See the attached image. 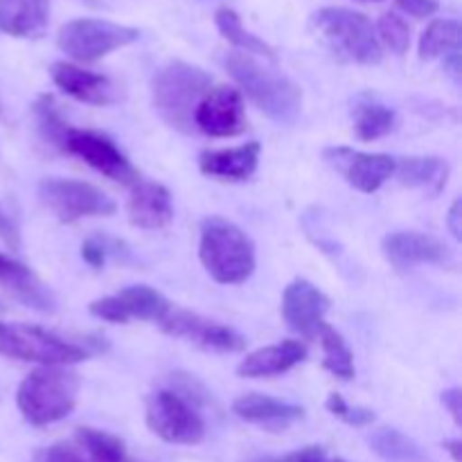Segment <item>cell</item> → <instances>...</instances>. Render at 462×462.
Here are the masks:
<instances>
[{
  "label": "cell",
  "instance_id": "23",
  "mask_svg": "<svg viewBox=\"0 0 462 462\" xmlns=\"http://www.w3.org/2000/svg\"><path fill=\"white\" fill-rule=\"evenodd\" d=\"M395 176L404 188L431 189L433 194H438L449 179V165L445 158L438 156L397 158Z\"/></svg>",
  "mask_w": 462,
  "mask_h": 462
},
{
  "label": "cell",
  "instance_id": "5",
  "mask_svg": "<svg viewBox=\"0 0 462 462\" xmlns=\"http://www.w3.org/2000/svg\"><path fill=\"white\" fill-rule=\"evenodd\" d=\"M311 30L347 61L361 66L382 63L383 50L373 21L365 14L346 7H323L311 16Z\"/></svg>",
  "mask_w": 462,
  "mask_h": 462
},
{
  "label": "cell",
  "instance_id": "32",
  "mask_svg": "<svg viewBox=\"0 0 462 462\" xmlns=\"http://www.w3.org/2000/svg\"><path fill=\"white\" fill-rule=\"evenodd\" d=\"M379 45L391 50L393 54H404L411 45V27L400 14L386 12L377 23Z\"/></svg>",
  "mask_w": 462,
  "mask_h": 462
},
{
  "label": "cell",
  "instance_id": "27",
  "mask_svg": "<svg viewBox=\"0 0 462 462\" xmlns=\"http://www.w3.org/2000/svg\"><path fill=\"white\" fill-rule=\"evenodd\" d=\"M370 449L386 462H422L424 454L418 442L402 433L400 429L382 427L374 429L368 438Z\"/></svg>",
  "mask_w": 462,
  "mask_h": 462
},
{
  "label": "cell",
  "instance_id": "4",
  "mask_svg": "<svg viewBox=\"0 0 462 462\" xmlns=\"http://www.w3.org/2000/svg\"><path fill=\"white\" fill-rule=\"evenodd\" d=\"M210 75L188 61H170L153 75L152 104L158 116L179 131H192L194 111L210 90Z\"/></svg>",
  "mask_w": 462,
  "mask_h": 462
},
{
  "label": "cell",
  "instance_id": "28",
  "mask_svg": "<svg viewBox=\"0 0 462 462\" xmlns=\"http://www.w3.org/2000/svg\"><path fill=\"white\" fill-rule=\"evenodd\" d=\"M316 338H320V346H323V368L328 370V373H332L337 379H343V382L355 379V355H352L346 338H343L337 329L329 328L328 323L320 328L319 337Z\"/></svg>",
  "mask_w": 462,
  "mask_h": 462
},
{
  "label": "cell",
  "instance_id": "11",
  "mask_svg": "<svg viewBox=\"0 0 462 462\" xmlns=\"http://www.w3.org/2000/svg\"><path fill=\"white\" fill-rule=\"evenodd\" d=\"M194 126L210 138H235L246 131L244 97L233 86L210 88L194 111Z\"/></svg>",
  "mask_w": 462,
  "mask_h": 462
},
{
  "label": "cell",
  "instance_id": "1",
  "mask_svg": "<svg viewBox=\"0 0 462 462\" xmlns=\"http://www.w3.org/2000/svg\"><path fill=\"white\" fill-rule=\"evenodd\" d=\"M228 75L237 81L239 93L278 125H293L302 111V88L289 77L262 66L244 52H230L224 59Z\"/></svg>",
  "mask_w": 462,
  "mask_h": 462
},
{
  "label": "cell",
  "instance_id": "38",
  "mask_svg": "<svg viewBox=\"0 0 462 462\" xmlns=\"http://www.w3.org/2000/svg\"><path fill=\"white\" fill-rule=\"evenodd\" d=\"M395 3L397 7L404 9L406 14H411V16L415 18L433 16V14L438 12V7H440L438 0H395Z\"/></svg>",
  "mask_w": 462,
  "mask_h": 462
},
{
  "label": "cell",
  "instance_id": "26",
  "mask_svg": "<svg viewBox=\"0 0 462 462\" xmlns=\"http://www.w3.org/2000/svg\"><path fill=\"white\" fill-rule=\"evenodd\" d=\"M460 50V23L454 18H436L429 23L427 30L420 36V59L433 61L447 54H458Z\"/></svg>",
  "mask_w": 462,
  "mask_h": 462
},
{
  "label": "cell",
  "instance_id": "30",
  "mask_svg": "<svg viewBox=\"0 0 462 462\" xmlns=\"http://www.w3.org/2000/svg\"><path fill=\"white\" fill-rule=\"evenodd\" d=\"M77 445L86 451L88 462H125L126 456L125 442L117 436L106 431H99V429L81 427L75 433Z\"/></svg>",
  "mask_w": 462,
  "mask_h": 462
},
{
  "label": "cell",
  "instance_id": "9",
  "mask_svg": "<svg viewBox=\"0 0 462 462\" xmlns=\"http://www.w3.org/2000/svg\"><path fill=\"white\" fill-rule=\"evenodd\" d=\"M39 199L63 224H75L86 217H111L117 210L116 201L106 192L72 179L41 180Z\"/></svg>",
  "mask_w": 462,
  "mask_h": 462
},
{
  "label": "cell",
  "instance_id": "24",
  "mask_svg": "<svg viewBox=\"0 0 462 462\" xmlns=\"http://www.w3.org/2000/svg\"><path fill=\"white\" fill-rule=\"evenodd\" d=\"M116 300L126 323L131 319H138L161 325L162 319L171 311V302L147 284H134V287L122 289L120 293H116Z\"/></svg>",
  "mask_w": 462,
  "mask_h": 462
},
{
  "label": "cell",
  "instance_id": "36",
  "mask_svg": "<svg viewBox=\"0 0 462 462\" xmlns=\"http://www.w3.org/2000/svg\"><path fill=\"white\" fill-rule=\"evenodd\" d=\"M34 462H88L79 451H75L68 445H52L39 449L34 454Z\"/></svg>",
  "mask_w": 462,
  "mask_h": 462
},
{
  "label": "cell",
  "instance_id": "20",
  "mask_svg": "<svg viewBox=\"0 0 462 462\" xmlns=\"http://www.w3.org/2000/svg\"><path fill=\"white\" fill-rule=\"evenodd\" d=\"M260 153L262 144L255 140L239 144V147L210 149L199 156V170L210 179L239 183L255 174L257 165H260Z\"/></svg>",
  "mask_w": 462,
  "mask_h": 462
},
{
  "label": "cell",
  "instance_id": "25",
  "mask_svg": "<svg viewBox=\"0 0 462 462\" xmlns=\"http://www.w3.org/2000/svg\"><path fill=\"white\" fill-rule=\"evenodd\" d=\"M215 23H217V30H219V34L224 36L230 45H235V48L242 50L244 54H257V57L271 59V61H275V59H278L275 50L271 48L266 41H262L260 36L251 34V32L242 25V18H239L237 12H233V9H228V7L219 9V12L215 14Z\"/></svg>",
  "mask_w": 462,
  "mask_h": 462
},
{
  "label": "cell",
  "instance_id": "19",
  "mask_svg": "<svg viewBox=\"0 0 462 462\" xmlns=\"http://www.w3.org/2000/svg\"><path fill=\"white\" fill-rule=\"evenodd\" d=\"M50 77H52V81L63 93L75 97L77 102L93 104V106H106V104L116 102V86L111 84L108 77L84 70V68L75 66V63H52L50 66Z\"/></svg>",
  "mask_w": 462,
  "mask_h": 462
},
{
  "label": "cell",
  "instance_id": "17",
  "mask_svg": "<svg viewBox=\"0 0 462 462\" xmlns=\"http://www.w3.org/2000/svg\"><path fill=\"white\" fill-rule=\"evenodd\" d=\"M233 413L242 422L253 424V427H260L271 433L287 431V429H291L293 424H298L305 418L302 406L273 400V397L260 395V393H246V395L237 397L233 402Z\"/></svg>",
  "mask_w": 462,
  "mask_h": 462
},
{
  "label": "cell",
  "instance_id": "12",
  "mask_svg": "<svg viewBox=\"0 0 462 462\" xmlns=\"http://www.w3.org/2000/svg\"><path fill=\"white\" fill-rule=\"evenodd\" d=\"M161 329L174 338H185L203 350L215 352H242L246 347V338L235 332L228 325H221L217 320L203 319L194 311L171 310L162 319Z\"/></svg>",
  "mask_w": 462,
  "mask_h": 462
},
{
  "label": "cell",
  "instance_id": "3",
  "mask_svg": "<svg viewBox=\"0 0 462 462\" xmlns=\"http://www.w3.org/2000/svg\"><path fill=\"white\" fill-rule=\"evenodd\" d=\"M199 260L215 282L242 284L255 271V244L233 221L208 217L201 221Z\"/></svg>",
  "mask_w": 462,
  "mask_h": 462
},
{
  "label": "cell",
  "instance_id": "22",
  "mask_svg": "<svg viewBox=\"0 0 462 462\" xmlns=\"http://www.w3.org/2000/svg\"><path fill=\"white\" fill-rule=\"evenodd\" d=\"M50 21V0H0V32L16 39L41 36Z\"/></svg>",
  "mask_w": 462,
  "mask_h": 462
},
{
  "label": "cell",
  "instance_id": "31",
  "mask_svg": "<svg viewBox=\"0 0 462 462\" xmlns=\"http://www.w3.org/2000/svg\"><path fill=\"white\" fill-rule=\"evenodd\" d=\"M34 120H36V129H39L41 138L45 140L52 147H63V138L68 134V122L63 120L61 113H59L57 104H54L52 95H43L39 97V102L34 104Z\"/></svg>",
  "mask_w": 462,
  "mask_h": 462
},
{
  "label": "cell",
  "instance_id": "8",
  "mask_svg": "<svg viewBox=\"0 0 462 462\" xmlns=\"http://www.w3.org/2000/svg\"><path fill=\"white\" fill-rule=\"evenodd\" d=\"M144 422L153 436L170 445H199L206 438V422L197 406L170 388H161L147 397Z\"/></svg>",
  "mask_w": 462,
  "mask_h": 462
},
{
  "label": "cell",
  "instance_id": "39",
  "mask_svg": "<svg viewBox=\"0 0 462 462\" xmlns=\"http://www.w3.org/2000/svg\"><path fill=\"white\" fill-rule=\"evenodd\" d=\"M440 402H442V406L449 411V415L454 418V422L460 424L462 422V391L460 388H449V391L442 393Z\"/></svg>",
  "mask_w": 462,
  "mask_h": 462
},
{
  "label": "cell",
  "instance_id": "41",
  "mask_svg": "<svg viewBox=\"0 0 462 462\" xmlns=\"http://www.w3.org/2000/svg\"><path fill=\"white\" fill-rule=\"evenodd\" d=\"M0 235H3L5 242H7L12 248L18 246V230H16V226H14L12 221H9L7 217L3 215V210H0Z\"/></svg>",
  "mask_w": 462,
  "mask_h": 462
},
{
  "label": "cell",
  "instance_id": "6",
  "mask_svg": "<svg viewBox=\"0 0 462 462\" xmlns=\"http://www.w3.org/2000/svg\"><path fill=\"white\" fill-rule=\"evenodd\" d=\"M0 356L39 365H72L88 359V350L36 325L0 323Z\"/></svg>",
  "mask_w": 462,
  "mask_h": 462
},
{
  "label": "cell",
  "instance_id": "2",
  "mask_svg": "<svg viewBox=\"0 0 462 462\" xmlns=\"http://www.w3.org/2000/svg\"><path fill=\"white\" fill-rule=\"evenodd\" d=\"M81 377L68 365H41L32 370L16 391V406L32 427L61 422L75 411Z\"/></svg>",
  "mask_w": 462,
  "mask_h": 462
},
{
  "label": "cell",
  "instance_id": "37",
  "mask_svg": "<svg viewBox=\"0 0 462 462\" xmlns=\"http://www.w3.org/2000/svg\"><path fill=\"white\" fill-rule=\"evenodd\" d=\"M81 257H84L86 264H90L93 269H102L106 264V246H104L99 239H86L81 244Z\"/></svg>",
  "mask_w": 462,
  "mask_h": 462
},
{
  "label": "cell",
  "instance_id": "18",
  "mask_svg": "<svg viewBox=\"0 0 462 462\" xmlns=\"http://www.w3.org/2000/svg\"><path fill=\"white\" fill-rule=\"evenodd\" d=\"M129 221L135 228L162 230L174 221V203L165 185L153 180H138L126 203Z\"/></svg>",
  "mask_w": 462,
  "mask_h": 462
},
{
  "label": "cell",
  "instance_id": "14",
  "mask_svg": "<svg viewBox=\"0 0 462 462\" xmlns=\"http://www.w3.org/2000/svg\"><path fill=\"white\" fill-rule=\"evenodd\" d=\"M329 298L310 280H293L282 293V319L293 332L305 338L319 337L329 311Z\"/></svg>",
  "mask_w": 462,
  "mask_h": 462
},
{
  "label": "cell",
  "instance_id": "7",
  "mask_svg": "<svg viewBox=\"0 0 462 462\" xmlns=\"http://www.w3.org/2000/svg\"><path fill=\"white\" fill-rule=\"evenodd\" d=\"M140 36L135 27L120 25L102 18H75L61 25L57 34V45L61 52L75 61L93 63L116 50L126 48Z\"/></svg>",
  "mask_w": 462,
  "mask_h": 462
},
{
  "label": "cell",
  "instance_id": "16",
  "mask_svg": "<svg viewBox=\"0 0 462 462\" xmlns=\"http://www.w3.org/2000/svg\"><path fill=\"white\" fill-rule=\"evenodd\" d=\"M0 289L23 307H30L39 314L57 311V296L52 289L30 266L3 253H0Z\"/></svg>",
  "mask_w": 462,
  "mask_h": 462
},
{
  "label": "cell",
  "instance_id": "34",
  "mask_svg": "<svg viewBox=\"0 0 462 462\" xmlns=\"http://www.w3.org/2000/svg\"><path fill=\"white\" fill-rule=\"evenodd\" d=\"M167 383H170V391H174L176 395H180L183 400H188L189 404H194L199 409L201 404H210V393L206 391V386H203L201 382H199L194 374H185V373H174L170 374V379H167Z\"/></svg>",
  "mask_w": 462,
  "mask_h": 462
},
{
  "label": "cell",
  "instance_id": "35",
  "mask_svg": "<svg viewBox=\"0 0 462 462\" xmlns=\"http://www.w3.org/2000/svg\"><path fill=\"white\" fill-rule=\"evenodd\" d=\"M251 462H347V460L329 458V456L325 454L323 447L314 445V447H305V449L293 451V454L280 456V458H257Z\"/></svg>",
  "mask_w": 462,
  "mask_h": 462
},
{
  "label": "cell",
  "instance_id": "42",
  "mask_svg": "<svg viewBox=\"0 0 462 462\" xmlns=\"http://www.w3.org/2000/svg\"><path fill=\"white\" fill-rule=\"evenodd\" d=\"M445 449L449 451L451 458H454V462H460L462 460V442L460 440H447L445 442Z\"/></svg>",
  "mask_w": 462,
  "mask_h": 462
},
{
  "label": "cell",
  "instance_id": "40",
  "mask_svg": "<svg viewBox=\"0 0 462 462\" xmlns=\"http://www.w3.org/2000/svg\"><path fill=\"white\" fill-rule=\"evenodd\" d=\"M447 228L454 235V239H462V203L460 199H456L449 208V215H447Z\"/></svg>",
  "mask_w": 462,
  "mask_h": 462
},
{
  "label": "cell",
  "instance_id": "43",
  "mask_svg": "<svg viewBox=\"0 0 462 462\" xmlns=\"http://www.w3.org/2000/svg\"><path fill=\"white\" fill-rule=\"evenodd\" d=\"M364 3H379V0H364Z\"/></svg>",
  "mask_w": 462,
  "mask_h": 462
},
{
  "label": "cell",
  "instance_id": "33",
  "mask_svg": "<svg viewBox=\"0 0 462 462\" xmlns=\"http://www.w3.org/2000/svg\"><path fill=\"white\" fill-rule=\"evenodd\" d=\"M325 406H328V411L334 415V418L346 422L347 427L365 429V427H373L374 420H377V415H374L373 409H365V406H350L346 400H343V395H338V393H332V395L328 397V402H325Z\"/></svg>",
  "mask_w": 462,
  "mask_h": 462
},
{
  "label": "cell",
  "instance_id": "29",
  "mask_svg": "<svg viewBox=\"0 0 462 462\" xmlns=\"http://www.w3.org/2000/svg\"><path fill=\"white\" fill-rule=\"evenodd\" d=\"M397 125H400V116L383 104H361L356 108L355 134L364 143H373V140L393 134Z\"/></svg>",
  "mask_w": 462,
  "mask_h": 462
},
{
  "label": "cell",
  "instance_id": "13",
  "mask_svg": "<svg viewBox=\"0 0 462 462\" xmlns=\"http://www.w3.org/2000/svg\"><path fill=\"white\" fill-rule=\"evenodd\" d=\"M323 156L334 170L341 171L343 179L352 188L364 194L377 192L386 180L395 176L397 158L388 156V153H368L356 152V149L350 147H332L325 149Z\"/></svg>",
  "mask_w": 462,
  "mask_h": 462
},
{
  "label": "cell",
  "instance_id": "44",
  "mask_svg": "<svg viewBox=\"0 0 462 462\" xmlns=\"http://www.w3.org/2000/svg\"><path fill=\"white\" fill-rule=\"evenodd\" d=\"M125 462H140V460H131V458H126Z\"/></svg>",
  "mask_w": 462,
  "mask_h": 462
},
{
  "label": "cell",
  "instance_id": "10",
  "mask_svg": "<svg viewBox=\"0 0 462 462\" xmlns=\"http://www.w3.org/2000/svg\"><path fill=\"white\" fill-rule=\"evenodd\" d=\"M61 152L81 158L86 165H90L95 171L116 180V183H138V170L131 165L129 158L116 147L111 138L97 134V131L70 126L66 138H63Z\"/></svg>",
  "mask_w": 462,
  "mask_h": 462
},
{
  "label": "cell",
  "instance_id": "15",
  "mask_svg": "<svg viewBox=\"0 0 462 462\" xmlns=\"http://www.w3.org/2000/svg\"><path fill=\"white\" fill-rule=\"evenodd\" d=\"M382 253L397 271H409L420 264H451V251L433 235L418 230H400L383 237Z\"/></svg>",
  "mask_w": 462,
  "mask_h": 462
},
{
  "label": "cell",
  "instance_id": "21",
  "mask_svg": "<svg viewBox=\"0 0 462 462\" xmlns=\"http://www.w3.org/2000/svg\"><path fill=\"white\" fill-rule=\"evenodd\" d=\"M307 359V346L302 341L275 343V346L260 347V350L246 355L237 365V374L244 379H269L289 373L293 365Z\"/></svg>",
  "mask_w": 462,
  "mask_h": 462
}]
</instances>
